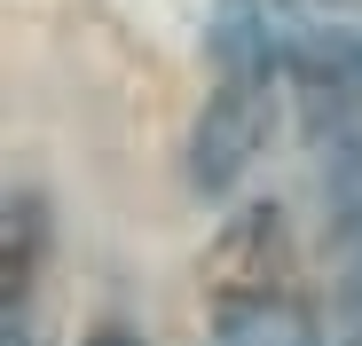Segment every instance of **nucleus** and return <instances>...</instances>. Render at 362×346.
Masks as SVG:
<instances>
[{
  "label": "nucleus",
  "instance_id": "obj_2",
  "mask_svg": "<svg viewBox=\"0 0 362 346\" xmlns=\"http://www.w3.org/2000/svg\"><path fill=\"white\" fill-rule=\"evenodd\" d=\"M24 275H32V220H24V197H16V220H8V346H40V338H32Z\"/></svg>",
  "mask_w": 362,
  "mask_h": 346
},
{
  "label": "nucleus",
  "instance_id": "obj_3",
  "mask_svg": "<svg viewBox=\"0 0 362 346\" xmlns=\"http://www.w3.org/2000/svg\"><path fill=\"white\" fill-rule=\"evenodd\" d=\"M87 346H142V338H134V330H95Z\"/></svg>",
  "mask_w": 362,
  "mask_h": 346
},
{
  "label": "nucleus",
  "instance_id": "obj_1",
  "mask_svg": "<svg viewBox=\"0 0 362 346\" xmlns=\"http://www.w3.org/2000/svg\"><path fill=\"white\" fill-rule=\"evenodd\" d=\"M213 346H323V338L284 292H228L213 315Z\"/></svg>",
  "mask_w": 362,
  "mask_h": 346
}]
</instances>
